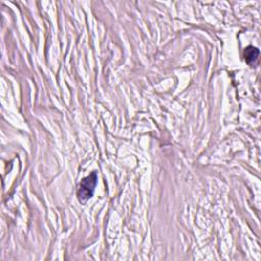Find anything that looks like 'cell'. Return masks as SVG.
Segmentation results:
<instances>
[{
    "mask_svg": "<svg viewBox=\"0 0 261 261\" xmlns=\"http://www.w3.org/2000/svg\"><path fill=\"white\" fill-rule=\"evenodd\" d=\"M97 184V173L93 172L90 175L83 179L78 187L77 196L81 203H86L89 199L93 197L95 187Z\"/></svg>",
    "mask_w": 261,
    "mask_h": 261,
    "instance_id": "6da1fadb",
    "label": "cell"
},
{
    "mask_svg": "<svg viewBox=\"0 0 261 261\" xmlns=\"http://www.w3.org/2000/svg\"><path fill=\"white\" fill-rule=\"evenodd\" d=\"M258 55H259V50L252 46L247 47L244 51V56L248 65H251L252 63H254L258 58Z\"/></svg>",
    "mask_w": 261,
    "mask_h": 261,
    "instance_id": "7a4b0ae2",
    "label": "cell"
}]
</instances>
